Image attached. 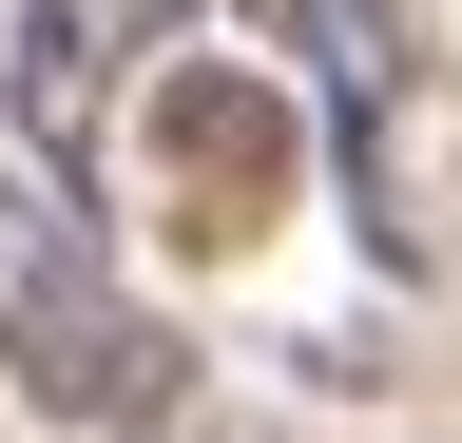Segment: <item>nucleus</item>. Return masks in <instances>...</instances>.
<instances>
[{
    "label": "nucleus",
    "mask_w": 462,
    "mask_h": 443,
    "mask_svg": "<svg viewBox=\"0 0 462 443\" xmlns=\"http://www.w3.org/2000/svg\"><path fill=\"white\" fill-rule=\"evenodd\" d=\"M0 366H20L39 424H97V443H154L193 405V347L116 290L78 174H0Z\"/></svg>",
    "instance_id": "obj_1"
},
{
    "label": "nucleus",
    "mask_w": 462,
    "mask_h": 443,
    "mask_svg": "<svg viewBox=\"0 0 462 443\" xmlns=\"http://www.w3.org/2000/svg\"><path fill=\"white\" fill-rule=\"evenodd\" d=\"M309 20V78H328V154H346V212H366L385 270L443 251V174H424V59H404V0H289Z\"/></svg>",
    "instance_id": "obj_2"
},
{
    "label": "nucleus",
    "mask_w": 462,
    "mask_h": 443,
    "mask_svg": "<svg viewBox=\"0 0 462 443\" xmlns=\"http://www.w3.org/2000/svg\"><path fill=\"white\" fill-rule=\"evenodd\" d=\"M154 59H173V0H20L0 97H20L39 174H78V193H97V154H116V116H135V78H154Z\"/></svg>",
    "instance_id": "obj_3"
},
{
    "label": "nucleus",
    "mask_w": 462,
    "mask_h": 443,
    "mask_svg": "<svg viewBox=\"0 0 462 443\" xmlns=\"http://www.w3.org/2000/svg\"><path fill=\"white\" fill-rule=\"evenodd\" d=\"M173 154H193V232L231 251V232H251V174H270V116H251V97H231V116L193 97V116H173Z\"/></svg>",
    "instance_id": "obj_4"
}]
</instances>
